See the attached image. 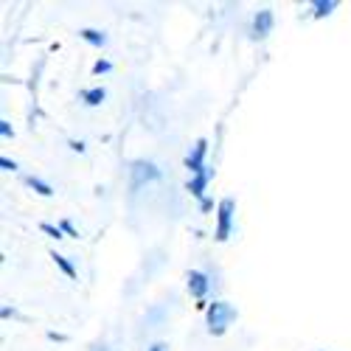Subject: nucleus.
Returning <instances> with one entry per match:
<instances>
[{"label":"nucleus","mask_w":351,"mask_h":351,"mask_svg":"<svg viewBox=\"0 0 351 351\" xmlns=\"http://www.w3.org/2000/svg\"><path fill=\"white\" fill-rule=\"evenodd\" d=\"M79 99L87 107H99L107 99V90H104V87H87V90H79Z\"/></svg>","instance_id":"obj_9"},{"label":"nucleus","mask_w":351,"mask_h":351,"mask_svg":"<svg viewBox=\"0 0 351 351\" xmlns=\"http://www.w3.org/2000/svg\"><path fill=\"white\" fill-rule=\"evenodd\" d=\"M40 230H43V233H48V237H51V239H62V228H60V225H51V222H43V225H40Z\"/></svg>","instance_id":"obj_13"},{"label":"nucleus","mask_w":351,"mask_h":351,"mask_svg":"<svg viewBox=\"0 0 351 351\" xmlns=\"http://www.w3.org/2000/svg\"><path fill=\"white\" fill-rule=\"evenodd\" d=\"M130 174H132V189H141L143 183L158 180L160 178V169L152 160H135L132 169H130Z\"/></svg>","instance_id":"obj_5"},{"label":"nucleus","mask_w":351,"mask_h":351,"mask_svg":"<svg viewBox=\"0 0 351 351\" xmlns=\"http://www.w3.org/2000/svg\"><path fill=\"white\" fill-rule=\"evenodd\" d=\"M199 208H202V211H211V208H214V202L206 197V199H199Z\"/></svg>","instance_id":"obj_18"},{"label":"nucleus","mask_w":351,"mask_h":351,"mask_svg":"<svg viewBox=\"0 0 351 351\" xmlns=\"http://www.w3.org/2000/svg\"><path fill=\"white\" fill-rule=\"evenodd\" d=\"M149 351H166V346H163V343H152Z\"/></svg>","instance_id":"obj_20"},{"label":"nucleus","mask_w":351,"mask_h":351,"mask_svg":"<svg viewBox=\"0 0 351 351\" xmlns=\"http://www.w3.org/2000/svg\"><path fill=\"white\" fill-rule=\"evenodd\" d=\"M237 320H239V309L230 301H214L206 306V326H208V335H214V337L228 335V329L237 324Z\"/></svg>","instance_id":"obj_1"},{"label":"nucleus","mask_w":351,"mask_h":351,"mask_svg":"<svg viewBox=\"0 0 351 351\" xmlns=\"http://www.w3.org/2000/svg\"><path fill=\"white\" fill-rule=\"evenodd\" d=\"M0 135H3V138H14V130H12V124L6 119L0 121Z\"/></svg>","instance_id":"obj_16"},{"label":"nucleus","mask_w":351,"mask_h":351,"mask_svg":"<svg viewBox=\"0 0 351 351\" xmlns=\"http://www.w3.org/2000/svg\"><path fill=\"white\" fill-rule=\"evenodd\" d=\"M0 166H3V171H17V160H9L6 155L0 158Z\"/></svg>","instance_id":"obj_17"},{"label":"nucleus","mask_w":351,"mask_h":351,"mask_svg":"<svg viewBox=\"0 0 351 351\" xmlns=\"http://www.w3.org/2000/svg\"><path fill=\"white\" fill-rule=\"evenodd\" d=\"M335 9H337V0H315V3H312V17L315 20L329 17Z\"/></svg>","instance_id":"obj_11"},{"label":"nucleus","mask_w":351,"mask_h":351,"mask_svg":"<svg viewBox=\"0 0 351 351\" xmlns=\"http://www.w3.org/2000/svg\"><path fill=\"white\" fill-rule=\"evenodd\" d=\"M112 71V62L110 60H96V65H93V76H99V73H110Z\"/></svg>","instance_id":"obj_14"},{"label":"nucleus","mask_w":351,"mask_h":351,"mask_svg":"<svg viewBox=\"0 0 351 351\" xmlns=\"http://www.w3.org/2000/svg\"><path fill=\"white\" fill-rule=\"evenodd\" d=\"M186 287H189V295H191L194 301H199V306H206L202 301H206L208 289H211L208 276L202 273V270H189V273H186Z\"/></svg>","instance_id":"obj_4"},{"label":"nucleus","mask_w":351,"mask_h":351,"mask_svg":"<svg viewBox=\"0 0 351 351\" xmlns=\"http://www.w3.org/2000/svg\"><path fill=\"white\" fill-rule=\"evenodd\" d=\"M211 180H214V169H206V171L194 174V178L189 180L186 191H189L191 197H197V199H206V189H208V183H211Z\"/></svg>","instance_id":"obj_6"},{"label":"nucleus","mask_w":351,"mask_h":351,"mask_svg":"<svg viewBox=\"0 0 351 351\" xmlns=\"http://www.w3.org/2000/svg\"><path fill=\"white\" fill-rule=\"evenodd\" d=\"M233 214H237V199H233V197H222L217 202V228H214V239L217 242H228L230 239Z\"/></svg>","instance_id":"obj_2"},{"label":"nucleus","mask_w":351,"mask_h":351,"mask_svg":"<svg viewBox=\"0 0 351 351\" xmlns=\"http://www.w3.org/2000/svg\"><path fill=\"white\" fill-rule=\"evenodd\" d=\"M25 186L32 189V191H37L40 197H53V186L45 183L43 178H34V174H28V178H25Z\"/></svg>","instance_id":"obj_10"},{"label":"nucleus","mask_w":351,"mask_h":351,"mask_svg":"<svg viewBox=\"0 0 351 351\" xmlns=\"http://www.w3.org/2000/svg\"><path fill=\"white\" fill-rule=\"evenodd\" d=\"M206 158H208V138H197L194 146L189 149V155H186V169L191 171V178L208 169L206 166Z\"/></svg>","instance_id":"obj_3"},{"label":"nucleus","mask_w":351,"mask_h":351,"mask_svg":"<svg viewBox=\"0 0 351 351\" xmlns=\"http://www.w3.org/2000/svg\"><path fill=\"white\" fill-rule=\"evenodd\" d=\"M71 149L73 152H84V143L82 141H71Z\"/></svg>","instance_id":"obj_19"},{"label":"nucleus","mask_w":351,"mask_h":351,"mask_svg":"<svg viewBox=\"0 0 351 351\" xmlns=\"http://www.w3.org/2000/svg\"><path fill=\"white\" fill-rule=\"evenodd\" d=\"M79 40H84L87 45H93V48H104L107 45V34L99 32V28H79Z\"/></svg>","instance_id":"obj_8"},{"label":"nucleus","mask_w":351,"mask_h":351,"mask_svg":"<svg viewBox=\"0 0 351 351\" xmlns=\"http://www.w3.org/2000/svg\"><path fill=\"white\" fill-rule=\"evenodd\" d=\"M273 25H276V14H273L270 9L256 12V17H253V34H256L258 40H265V37L273 32Z\"/></svg>","instance_id":"obj_7"},{"label":"nucleus","mask_w":351,"mask_h":351,"mask_svg":"<svg viewBox=\"0 0 351 351\" xmlns=\"http://www.w3.org/2000/svg\"><path fill=\"white\" fill-rule=\"evenodd\" d=\"M51 258H53V265H56V267H60V270H62V273H65L68 278H76V267L71 265V261H68V258H65L62 253H56V250H51Z\"/></svg>","instance_id":"obj_12"},{"label":"nucleus","mask_w":351,"mask_h":351,"mask_svg":"<svg viewBox=\"0 0 351 351\" xmlns=\"http://www.w3.org/2000/svg\"><path fill=\"white\" fill-rule=\"evenodd\" d=\"M60 228H62V233H68V237H79V230L73 228V222H71V219H62V222H60Z\"/></svg>","instance_id":"obj_15"}]
</instances>
